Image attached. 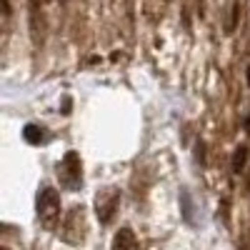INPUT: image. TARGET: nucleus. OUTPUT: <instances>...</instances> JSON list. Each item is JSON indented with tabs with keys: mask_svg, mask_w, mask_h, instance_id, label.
I'll use <instances>...</instances> for the list:
<instances>
[{
	"mask_svg": "<svg viewBox=\"0 0 250 250\" xmlns=\"http://www.w3.org/2000/svg\"><path fill=\"white\" fill-rule=\"evenodd\" d=\"M35 210H38V220L43 223V228H48V230H55V225H58V220H60L62 203H60V193L55 190L53 185H43V188L38 190Z\"/></svg>",
	"mask_w": 250,
	"mask_h": 250,
	"instance_id": "f257e3e1",
	"label": "nucleus"
},
{
	"mask_svg": "<svg viewBox=\"0 0 250 250\" xmlns=\"http://www.w3.org/2000/svg\"><path fill=\"white\" fill-rule=\"evenodd\" d=\"M195 160H198V163H205V143H203V140L195 143Z\"/></svg>",
	"mask_w": 250,
	"mask_h": 250,
	"instance_id": "6e6552de",
	"label": "nucleus"
},
{
	"mask_svg": "<svg viewBox=\"0 0 250 250\" xmlns=\"http://www.w3.org/2000/svg\"><path fill=\"white\" fill-rule=\"evenodd\" d=\"M8 3H10V0H3V5H5V13H8Z\"/></svg>",
	"mask_w": 250,
	"mask_h": 250,
	"instance_id": "9d476101",
	"label": "nucleus"
},
{
	"mask_svg": "<svg viewBox=\"0 0 250 250\" xmlns=\"http://www.w3.org/2000/svg\"><path fill=\"white\" fill-rule=\"evenodd\" d=\"M23 138H25V143H30V145H40V143L45 140V133H43V128H40V125L28 123L25 128H23Z\"/></svg>",
	"mask_w": 250,
	"mask_h": 250,
	"instance_id": "0eeeda50",
	"label": "nucleus"
},
{
	"mask_svg": "<svg viewBox=\"0 0 250 250\" xmlns=\"http://www.w3.org/2000/svg\"><path fill=\"white\" fill-rule=\"evenodd\" d=\"M248 155H250V148H248V145H238L235 153H233V158H230V168H233V173H243L245 163H248Z\"/></svg>",
	"mask_w": 250,
	"mask_h": 250,
	"instance_id": "423d86ee",
	"label": "nucleus"
},
{
	"mask_svg": "<svg viewBox=\"0 0 250 250\" xmlns=\"http://www.w3.org/2000/svg\"><path fill=\"white\" fill-rule=\"evenodd\" d=\"M88 230V220H85V208L83 205H75L68 210L65 220H62V228H60V238L65 240L68 245H80L85 243V233Z\"/></svg>",
	"mask_w": 250,
	"mask_h": 250,
	"instance_id": "f03ea898",
	"label": "nucleus"
},
{
	"mask_svg": "<svg viewBox=\"0 0 250 250\" xmlns=\"http://www.w3.org/2000/svg\"><path fill=\"white\" fill-rule=\"evenodd\" d=\"M248 83H250V68H248Z\"/></svg>",
	"mask_w": 250,
	"mask_h": 250,
	"instance_id": "9b49d317",
	"label": "nucleus"
},
{
	"mask_svg": "<svg viewBox=\"0 0 250 250\" xmlns=\"http://www.w3.org/2000/svg\"><path fill=\"white\" fill-rule=\"evenodd\" d=\"M120 205V190L115 188H105V190H100L95 195V213H98V220L100 223H110L115 210Z\"/></svg>",
	"mask_w": 250,
	"mask_h": 250,
	"instance_id": "20e7f679",
	"label": "nucleus"
},
{
	"mask_svg": "<svg viewBox=\"0 0 250 250\" xmlns=\"http://www.w3.org/2000/svg\"><path fill=\"white\" fill-rule=\"evenodd\" d=\"M58 178L68 190H78L80 188V183H83V163H80V155L75 150H68L65 155H62V160L58 163Z\"/></svg>",
	"mask_w": 250,
	"mask_h": 250,
	"instance_id": "7ed1b4c3",
	"label": "nucleus"
},
{
	"mask_svg": "<svg viewBox=\"0 0 250 250\" xmlns=\"http://www.w3.org/2000/svg\"><path fill=\"white\" fill-rule=\"evenodd\" d=\"M110 250H138V238L133 233V228H120L113 235Z\"/></svg>",
	"mask_w": 250,
	"mask_h": 250,
	"instance_id": "39448f33",
	"label": "nucleus"
},
{
	"mask_svg": "<svg viewBox=\"0 0 250 250\" xmlns=\"http://www.w3.org/2000/svg\"><path fill=\"white\" fill-rule=\"evenodd\" d=\"M245 130H248V135H250V115L245 118Z\"/></svg>",
	"mask_w": 250,
	"mask_h": 250,
	"instance_id": "1a4fd4ad",
	"label": "nucleus"
}]
</instances>
